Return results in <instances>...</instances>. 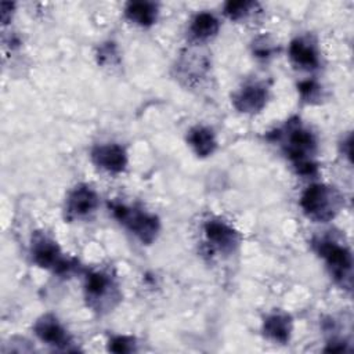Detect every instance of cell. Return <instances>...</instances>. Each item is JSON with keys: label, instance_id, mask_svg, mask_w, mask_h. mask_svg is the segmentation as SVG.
Instances as JSON below:
<instances>
[{"label": "cell", "instance_id": "52a82bcc", "mask_svg": "<svg viewBox=\"0 0 354 354\" xmlns=\"http://www.w3.org/2000/svg\"><path fill=\"white\" fill-rule=\"evenodd\" d=\"M267 101V91L264 87L252 84L243 87L234 98V105L241 112L253 113L260 111Z\"/></svg>", "mask_w": 354, "mask_h": 354}, {"label": "cell", "instance_id": "8992f818", "mask_svg": "<svg viewBox=\"0 0 354 354\" xmlns=\"http://www.w3.org/2000/svg\"><path fill=\"white\" fill-rule=\"evenodd\" d=\"M35 333L40 340L51 346L64 347L69 343V337L64 326L53 315H44L35 324Z\"/></svg>", "mask_w": 354, "mask_h": 354}, {"label": "cell", "instance_id": "9a60e30c", "mask_svg": "<svg viewBox=\"0 0 354 354\" xmlns=\"http://www.w3.org/2000/svg\"><path fill=\"white\" fill-rule=\"evenodd\" d=\"M109 288V279L101 272H93L87 277L86 290L90 297H101Z\"/></svg>", "mask_w": 354, "mask_h": 354}, {"label": "cell", "instance_id": "30bf717a", "mask_svg": "<svg viewBox=\"0 0 354 354\" xmlns=\"http://www.w3.org/2000/svg\"><path fill=\"white\" fill-rule=\"evenodd\" d=\"M158 8L149 1H131L126 7V15L140 26H149L155 22Z\"/></svg>", "mask_w": 354, "mask_h": 354}, {"label": "cell", "instance_id": "8fae6325", "mask_svg": "<svg viewBox=\"0 0 354 354\" xmlns=\"http://www.w3.org/2000/svg\"><path fill=\"white\" fill-rule=\"evenodd\" d=\"M289 55L296 65L303 68H315L318 65V54L315 48L301 39H296L290 43Z\"/></svg>", "mask_w": 354, "mask_h": 354}, {"label": "cell", "instance_id": "5b68a950", "mask_svg": "<svg viewBox=\"0 0 354 354\" xmlns=\"http://www.w3.org/2000/svg\"><path fill=\"white\" fill-rule=\"evenodd\" d=\"M91 158L97 166L112 173L122 171L127 165L126 151L118 144L97 147L91 152Z\"/></svg>", "mask_w": 354, "mask_h": 354}, {"label": "cell", "instance_id": "7a4b0ae2", "mask_svg": "<svg viewBox=\"0 0 354 354\" xmlns=\"http://www.w3.org/2000/svg\"><path fill=\"white\" fill-rule=\"evenodd\" d=\"M115 217L126 224L144 243H151L159 231V221L155 216L136 212L122 205L112 206Z\"/></svg>", "mask_w": 354, "mask_h": 354}, {"label": "cell", "instance_id": "7c38bea8", "mask_svg": "<svg viewBox=\"0 0 354 354\" xmlns=\"http://www.w3.org/2000/svg\"><path fill=\"white\" fill-rule=\"evenodd\" d=\"M188 141L199 156H209L216 149V138L207 127H195L188 134Z\"/></svg>", "mask_w": 354, "mask_h": 354}, {"label": "cell", "instance_id": "277c9868", "mask_svg": "<svg viewBox=\"0 0 354 354\" xmlns=\"http://www.w3.org/2000/svg\"><path fill=\"white\" fill-rule=\"evenodd\" d=\"M32 257L37 266L44 268H53L57 272H62L69 268L68 261L62 259L55 242L47 238H40L35 241L32 248Z\"/></svg>", "mask_w": 354, "mask_h": 354}, {"label": "cell", "instance_id": "3957f363", "mask_svg": "<svg viewBox=\"0 0 354 354\" xmlns=\"http://www.w3.org/2000/svg\"><path fill=\"white\" fill-rule=\"evenodd\" d=\"M317 250L325 259L333 277L344 285V279L351 282V253L347 248L332 241H321L317 243Z\"/></svg>", "mask_w": 354, "mask_h": 354}, {"label": "cell", "instance_id": "2e32d148", "mask_svg": "<svg viewBox=\"0 0 354 354\" xmlns=\"http://www.w3.org/2000/svg\"><path fill=\"white\" fill-rule=\"evenodd\" d=\"M252 6L253 3H249V1H230L225 4L224 12L231 19H239L249 11Z\"/></svg>", "mask_w": 354, "mask_h": 354}, {"label": "cell", "instance_id": "5bb4252c", "mask_svg": "<svg viewBox=\"0 0 354 354\" xmlns=\"http://www.w3.org/2000/svg\"><path fill=\"white\" fill-rule=\"evenodd\" d=\"M191 32L196 39H209L218 32V21L210 12H201L194 18Z\"/></svg>", "mask_w": 354, "mask_h": 354}, {"label": "cell", "instance_id": "e0dca14e", "mask_svg": "<svg viewBox=\"0 0 354 354\" xmlns=\"http://www.w3.org/2000/svg\"><path fill=\"white\" fill-rule=\"evenodd\" d=\"M109 350L113 353H129L134 350V339L129 336H116L109 340Z\"/></svg>", "mask_w": 354, "mask_h": 354}, {"label": "cell", "instance_id": "6da1fadb", "mask_svg": "<svg viewBox=\"0 0 354 354\" xmlns=\"http://www.w3.org/2000/svg\"><path fill=\"white\" fill-rule=\"evenodd\" d=\"M339 199L337 192L332 188L322 184H313L301 195L300 206L308 217L326 221L337 212Z\"/></svg>", "mask_w": 354, "mask_h": 354}, {"label": "cell", "instance_id": "9c48e42d", "mask_svg": "<svg viewBox=\"0 0 354 354\" xmlns=\"http://www.w3.org/2000/svg\"><path fill=\"white\" fill-rule=\"evenodd\" d=\"M205 232L209 241L223 250L232 249L238 242L236 232L223 221H207L205 225Z\"/></svg>", "mask_w": 354, "mask_h": 354}, {"label": "cell", "instance_id": "ba28073f", "mask_svg": "<svg viewBox=\"0 0 354 354\" xmlns=\"http://www.w3.org/2000/svg\"><path fill=\"white\" fill-rule=\"evenodd\" d=\"M98 205L97 194L86 187L80 185L75 188L68 198V212L73 216H84L91 213Z\"/></svg>", "mask_w": 354, "mask_h": 354}, {"label": "cell", "instance_id": "4fadbf2b", "mask_svg": "<svg viewBox=\"0 0 354 354\" xmlns=\"http://www.w3.org/2000/svg\"><path fill=\"white\" fill-rule=\"evenodd\" d=\"M290 321L286 315L274 314L264 321V333L279 343H285L290 336Z\"/></svg>", "mask_w": 354, "mask_h": 354}, {"label": "cell", "instance_id": "ac0fdd59", "mask_svg": "<svg viewBox=\"0 0 354 354\" xmlns=\"http://www.w3.org/2000/svg\"><path fill=\"white\" fill-rule=\"evenodd\" d=\"M297 87H299L300 94H301L304 98H313L314 94H315L317 90H318V86H317L315 82H313V80L300 82Z\"/></svg>", "mask_w": 354, "mask_h": 354}]
</instances>
